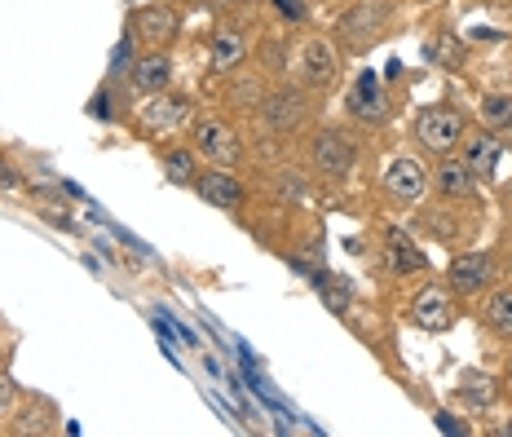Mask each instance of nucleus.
<instances>
[{
    "mask_svg": "<svg viewBox=\"0 0 512 437\" xmlns=\"http://www.w3.org/2000/svg\"><path fill=\"white\" fill-rule=\"evenodd\" d=\"M296 71L309 89H332L340 80V49L327 36H309L301 53H296Z\"/></svg>",
    "mask_w": 512,
    "mask_h": 437,
    "instance_id": "6",
    "label": "nucleus"
},
{
    "mask_svg": "<svg viewBox=\"0 0 512 437\" xmlns=\"http://www.w3.org/2000/svg\"><path fill=\"white\" fill-rule=\"evenodd\" d=\"M49 429H53V411L40 407V402L36 407H27L14 424H9V433H49Z\"/></svg>",
    "mask_w": 512,
    "mask_h": 437,
    "instance_id": "23",
    "label": "nucleus"
},
{
    "mask_svg": "<svg viewBox=\"0 0 512 437\" xmlns=\"http://www.w3.org/2000/svg\"><path fill=\"white\" fill-rule=\"evenodd\" d=\"M482 120L486 129H512V93H486L482 98Z\"/></svg>",
    "mask_w": 512,
    "mask_h": 437,
    "instance_id": "22",
    "label": "nucleus"
},
{
    "mask_svg": "<svg viewBox=\"0 0 512 437\" xmlns=\"http://www.w3.org/2000/svg\"><path fill=\"white\" fill-rule=\"evenodd\" d=\"M243 58H248V40H243L239 27H217L212 31V67L226 76V71H239Z\"/></svg>",
    "mask_w": 512,
    "mask_h": 437,
    "instance_id": "18",
    "label": "nucleus"
},
{
    "mask_svg": "<svg viewBox=\"0 0 512 437\" xmlns=\"http://www.w3.org/2000/svg\"><path fill=\"white\" fill-rule=\"evenodd\" d=\"M464 115L455 106H429V111L415 115V142L433 155H451L464 142Z\"/></svg>",
    "mask_w": 512,
    "mask_h": 437,
    "instance_id": "2",
    "label": "nucleus"
},
{
    "mask_svg": "<svg viewBox=\"0 0 512 437\" xmlns=\"http://www.w3.org/2000/svg\"><path fill=\"white\" fill-rule=\"evenodd\" d=\"M318 292H323V301L336 309V314H349V287H340L332 274H318Z\"/></svg>",
    "mask_w": 512,
    "mask_h": 437,
    "instance_id": "24",
    "label": "nucleus"
},
{
    "mask_svg": "<svg viewBox=\"0 0 512 437\" xmlns=\"http://www.w3.org/2000/svg\"><path fill=\"white\" fill-rule=\"evenodd\" d=\"M177 31H181V18H177V9H168V5H146L133 14V36L142 40L146 49H168L177 40Z\"/></svg>",
    "mask_w": 512,
    "mask_h": 437,
    "instance_id": "10",
    "label": "nucleus"
},
{
    "mask_svg": "<svg viewBox=\"0 0 512 437\" xmlns=\"http://www.w3.org/2000/svg\"><path fill=\"white\" fill-rule=\"evenodd\" d=\"M349 115L362 124H384V115H389V106L380 98V80L371 71H362V80L349 89Z\"/></svg>",
    "mask_w": 512,
    "mask_h": 437,
    "instance_id": "15",
    "label": "nucleus"
},
{
    "mask_svg": "<svg viewBox=\"0 0 512 437\" xmlns=\"http://www.w3.org/2000/svg\"><path fill=\"white\" fill-rule=\"evenodd\" d=\"M455 318H460V309H455V292L442 283H429L415 292L411 301V323L420 327V332H451Z\"/></svg>",
    "mask_w": 512,
    "mask_h": 437,
    "instance_id": "5",
    "label": "nucleus"
},
{
    "mask_svg": "<svg viewBox=\"0 0 512 437\" xmlns=\"http://www.w3.org/2000/svg\"><path fill=\"white\" fill-rule=\"evenodd\" d=\"M384 261H389V270H398V274H415V270L429 265V257L415 248V239L407 230H398V226L384 230Z\"/></svg>",
    "mask_w": 512,
    "mask_h": 437,
    "instance_id": "16",
    "label": "nucleus"
},
{
    "mask_svg": "<svg viewBox=\"0 0 512 437\" xmlns=\"http://www.w3.org/2000/svg\"><path fill=\"white\" fill-rule=\"evenodd\" d=\"M18 402V380L9 376V371H0V415H9Z\"/></svg>",
    "mask_w": 512,
    "mask_h": 437,
    "instance_id": "26",
    "label": "nucleus"
},
{
    "mask_svg": "<svg viewBox=\"0 0 512 437\" xmlns=\"http://www.w3.org/2000/svg\"><path fill=\"white\" fill-rule=\"evenodd\" d=\"M0 186H23V177H18V168L9 164L5 155H0Z\"/></svg>",
    "mask_w": 512,
    "mask_h": 437,
    "instance_id": "27",
    "label": "nucleus"
},
{
    "mask_svg": "<svg viewBox=\"0 0 512 437\" xmlns=\"http://www.w3.org/2000/svg\"><path fill=\"white\" fill-rule=\"evenodd\" d=\"M433 186L442 190L446 199H477V177L468 173L464 159H451V155H442V164H437V173H433Z\"/></svg>",
    "mask_w": 512,
    "mask_h": 437,
    "instance_id": "17",
    "label": "nucleus"
},
{
    "mask_svg": "<svg viewBox=\"0 0 512 437\" xmlns=\"http://www.w3.org/2000/svg\"><path fill=\"white\" fill-rule=\"evenodd\" d=\"M495 437H512V424H499V429H495Z\"/></svg>",
    "mask_w": 512,
    "mask_h": 437,
    "instance_id": "30",
    "label": "nucleus"
},
{
    "mask_svg": "<svg viewBox=\"0 0 512 437\" xmlns=\"http://www.w3.org/2000/svg\"><path fill=\"white\" fill-rule=\"evenodd\" d=\"M195 190L199 199H204L208 208H226V212H239L243 204H248V190H243V181L230 173V168L212 164V168H199L195 177Z\"/></svg>",
    "mask_w": 512,
    "mask_h": 437,
    "instance_id": "7",
    "label": "nucleus"
},
{
    "mask_svg": "<svg viewBox=\"0 0 512 437\" xmlns=\"http://www.w3.org/2000/svg\"><path fill=\"white\" fill-rule=\"evenodd\" d=\"M455 398H460L464 407H473V411H486V407H495L499 389L490 385V380L482 376V371H468V376L460 380V389H455Z\"/></svg>",
    "mask_w": 512,
    "mask_h": 437,
    "instance_id": "20",
    "label": "nucleus"
},
{
    "mask_svg": "<svg viewBox=\"0 0 512 437\" xmlns=\"http://www.w3.org/2000/svg\"><path fill=\"white\" fill-rule=\"evenodd\" d=\"M128 84H133L137 93H164L168 84H173V58H168L164 49H151V53H142V58L128 67Z\"/></svg>",
    "mask_w": 512,
    "mask_h": 437,
    "instance_id": "12",
    "label": "nucleus"
},
{
    "mask_svg": "<svg viewBox=\"0 0 512 437\" xmlns=\"http://www.w3.org/2000/svg\"><path fill=\"white\" fill-rule=\"evenodd\" d=\"M190 111H195V106H190V98L186 93H151V98L142 102V124L151 133H168V129H181V124L190 120Z\"/></svg>",
    "mask_w": 512,
    "mask_h": 437,
    "instance_id": "11",
    "label": "nucleus"
},
{
    "mask_svg": "<svg viewBox=\"0 0 512 437\" xmlns=\"http://www.w3.org/2000/svg\"><path fill=\"white\" fill-rule=\"evenodd\" d=\"M270 5L279 9V18H287V23H305V18H309L305 0H270Z\"/></svg>",
    "mask_w": 512,
    "mask_h": 437,
    "instance_id": "25",
    "label": "nucleus"
},
{
    "mask_svg": "<svg viewBox=\"0 0 512 437\" xmlns=\"http://www.w3.org/2000/svg\"><path fill=\"white\" fill-rule=\"evenodd\" d=\"M261 111H265V120H270L274 133H292V129H301L305 124L309 106H305V98L296 89H274L270 98L261 102Z\"/></svg>",
    "mask_w": 512,
    "mask_h": 437,
    "instance_id": "13",
    "label": "nucleus"
},
{
    "mask_svg": "<svg viewBox=\"0 0 512 437\" xmlns=\"http://www.w3.org/2000/svg\"><path fill=\"white\" fill-rule=\"evenodd\" d=\"M111 62H115V71H128V67H133V62H128V40H124L120 49H115V58H111Z\"/></svg>",
    "mask_w": 512,
    "mask_h": 437,
    "instance_id": "28",
    "label": "nucleus"
},
{
    "mask_svg": "<svg viewBox=\"0 0 512 437\" xmlns=\"http://www.w3.org/2000/svg\"><path fill=\"white\" fill-rule=\"evenodd\" d=\"M190 146L199 151V159L221 164V168H234L243 159L239 133H234V124H226L221 115H199L195 129H190Z\"/></svg>",
    "mask_w": 512,
    "mask_h": 437,
    "instance_id": "1",
    "label": "nucleus"
},
{
    "mask_svg": "<svg viewBox=\"0 0 512 437\" xmlns=\"http://www.w3.org/2000/svg\"><path fill=\"white\" fill-rule=\"evenodd\" d=\"M384 27H389V5H384V0H358L336 23L340 40H345L349 49H371L384 36Z\"/></svg>",
    "mask_w": 512,
    "mask_h": 437,
    "instance_id": "3",
    "label": "nucleus"
},
{
    "mask_svg": "<svg viewBox=\"0 0 512 437\" xmlns=\"http://www.w3.org/2000/svg\"><path fill=\"white\" fill-rule=\"evenodd\" d=\"M384 190H389V199H398V204H415V199L429 190V168L415 155H393L389 164H384Z\"/></svg>",
    "mask_w": 512,
    "mask_h": 437,
    "instance_id": "8",
    "label": "nucleus"
},
{
    "mask_svg": "<svg viewBox=\"0 0 512 437\" xmlns=\"http://www.w3.org/2000/svg\"><path fill=\"white\" fill-rule=\"evenodd\" d=\"M354 159H358L354 142H349L340 129H318L314 142H309V164H314V173H323V177L345 181L354 173Z\"/></svg>",
    "mask_w": 512,
    "mask_h": 437,
    "instance_id": "4",
    "label": "nucleus"
},
{
    "mask_svg": "<svg viewBox=\"0 0 512 437\" xmlns=\"http://www.w3.org/2000/svg\"><path fill=\"white\" fill-rule=\"evenodd\" d=\"M482 323L499 340H512V287H495L482 301Z\"/></svg>",
    "mask_w": 512,
    "mask_h": 437,
    "instance_id": "19",
    "label": "nucleus"
},
{
    "mask_svg": "<svg viewBox=\"0 0 512 437\" xmlns=\"http://www.w3.org/2000/svg\"><path fill=\"white\" fill-rule=\"evenodd\" d=\"M490 279H495V257H490V252H460V257L451 261V270H446V287H451L455 296L486 292Z\"/></svg>",
    "mask_w": 512,
    "mask_h": 437,
    "instance_id": "9",
    "label": "nucleus"
},
{
    "mask_svg": "<svg viewBox=\"0 0 512 437\" xmlns=\"http://www.w3.org/2000/svg\"><path fill=\"white\" fill-rule=\"evenodd\" d=\"M164 173L177 181V186H195V177H199V151L195 146H173V151H164Z\"/></svg>",
    "mask_w": 512,
    "mask_h": 437,
    "instance_id": "21",
    "label": "nucleus"
},
{
    "mask_svg": "<svg viewBox=\"0 0 512 437\" xmlns=\"http://www.w3.org/2000/svg\"><path fill=\"white\" fill-rule=\"evenodd\" d=\"M460 159L468 164V173H473V177H499V159H504V151H499V137H490V133H464Z\"/></svg>",
    "mask_w": 512,
    "mask_h": 437,
    "instance_id": "14",
    "label": "nucleus"
},
{
    "mask_svg": "<svg viewBox=\"0 0 512 437\" xmlns=\"http://www.w3.org/2000/svg\"><path fill=\"white\" fill-rule=\"evenodd\" d=\"M504 389H508V398H512V362H508V371H504Z\"/></svg>",
    "mask_w": 512,
    "mask_h": 437,
    "instance_id": "29",
    "label": "nucleus"
}]
</instances>
